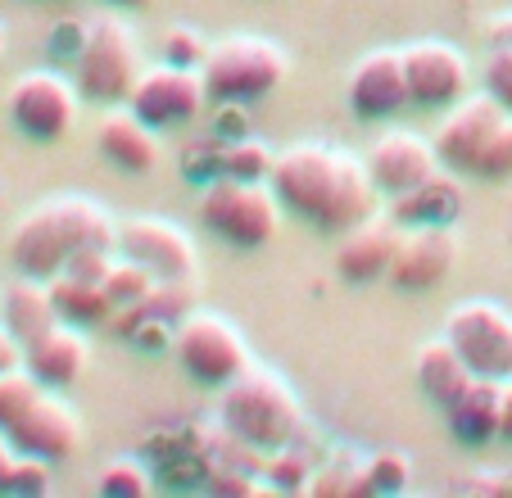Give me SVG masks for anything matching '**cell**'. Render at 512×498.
<instances>
[{
    "label": "cell",
    "instance_id": "obj_1",
    "mask_svg": "<svg viewBox=\"0 0 512 498\" xmlns=\"http://www.w3.org/2000/svg\"><path fill=\"white\" fill-rule=\"evenodd\" d=\"M272 191L281 195L295 218L313 222L322 231H349L363 218L377 213V182L368 173V159H354L349 150H336V145H290L272 159L268 173Z\"/></svg>",
    "mask_w": 512,
    "mask_h": 498
},
{
    "label": "cell",
    "instance_id": "obj_2",
    "mask_svg": "<svg viewBox=\"0 0 512 498\" xmlns=\"http://www.w3.org/2000/svg\"><path fill=\"white\" fill-rule=\"evenodd\" d=\"M78 249H118V227L87 195H59L37 204L10 236L14 268L41 281L59 277Z\"/></svg>",
    "mask_w": 512,
    "mask_h": 498
},
{
    "label": "cell",
    "instance_id": "obj_3",
    "mask_svg": "<svg viewBox=\"0 0 512 498\" xmlns=\"http://www.w3.org/2000/svg\"><path fill=\"white\" fill-rule=\"evenodd\" d=\"M218 422L245 449L272 453L281 444L300 440L304 431V408L286 381L268 367H245L236 381L223 385L218 399Z\"/></svg>",
    "mask_w": 512,
    "mask_h": 498
},
{
    "label": "cell",
    "instance_id": "obj_4",
    "mask_svg": "<svg viewBox=\"0 0 512 498\" xmlns=\"http://www.w3.org/2000/svg\"><path fill=\"white\" fill-rule=\"evenodd\" d=\"M200 73H204V87H209V100H218V105L223 100L250 105V100L272 96L286 82L290 59L268 37H227L209 50Z\"/></svg>",
    "mask_w": 512,
    "mask_h": 498
},
{
    "label": "cell",
    "instance_id": "obj_5",
    "mask_svg": "<svg viewBox=\"0 0 512 498\" xmlns=\"http://www.w3.org/2000/svg\"><path fill=\"white\" fill-rule=\"evenodd\" d=\"M281 195L272 191V182H241V177H218L213 186H204L200 195V218L209 231H218L223 240L241 249L268 245L281 231Z\"/></svg>",
    "mask_w": 512,
    "mask_h": 498
},
{
    "label": "cell",
    "instance_id": "obj_6",
    "mask_svg": "<svg viewBox=\"0 0 512 498\" xmlns=\"http://www.w3.org/2000/svg\"><path fill=\"white\" fill-rule=\"evenodd\" d=\"M78 91L82 100H96V105H118V100L132 96L141 68V50L136 37L123 19H91L87 23V41L78 50Z\"/></svg>",
    "mask_w": 512,
    "mask_h": 498
},
{
    "label": "cell",
    "instance_id": "obj_7",
    "mask_svg": "<svg viewBox=\"0 0 512 498\" xmlns=\"http://www.w3.org/2000/svg\"><path fill=\"white\" fill-rule=\"evenodd\" d=\"M173 354L191 381L213 385V390H223L227 381H236L250 367V349H245L236 322H227L223 313H204V308L186 313L173 326Z\"/></svg>",
    "mask_w": 512,
    "mask_h": 498
},
{
    "label": "cell",
    "instance_id": "obj_8",
    "mask_svg": "<svg viewBox=\"0 0 512 498\" xmlns=\"http://www.w3.org/2000/svg\"><path fill=\"white\" fill-rule=\"evenodd\" d=\"M445 336L467 358L476 376H494L508 381L512 376V313L494 299H467V304L449 308Z\"/></svg>",
    "mask_w": 512,
    "mask_h": 498
},
{
    "label": "cell",
    "instance_id": "obj_9",
    "mask_svg": "<svg viewBox=\"0 0 512 498\" xmlns=\"http://www.w3.org/2000/svg\"><path fill=\"white\" fill-rule=\"evenodd\" d=\"M78 100V82H68L50 68H37V73H23L10 87V118L32 141H59L78 123Z\"/></svg>",
    "mask_w": 512,
    "mask_h": 498
},
{
    "label": "cell",
    "instance_id": "obj_10",
    "mask_svg": "<svg viewBox=\"0 0 512 498\" xmlns=\"http://www.w3.org/2000/svg\"><path fill=\"white\" fill-rule=\"evenodd\" d=\"M458 268V231L454 222H422V227H404L390 259V286L422 295L435 290L449 272Z\"/></svg>",
    "mask_w": 512,
    "mask_h": 498
},
{
    "label": "cell",
    "instance_id": "obj_11",
    "mask_svg": "<svg viewBox=\"0 0 512 498\" xmlns=\"http://www.w3.org/2000/svg\"><path fill=\"white\" fill-rule=\"evenodd\" d=\"M503 118H508V109L490 91L463 96L458 105H449L445 123L435 127V154H440V163L454 168V173H481V159L490 150L494 132L503 127Z\"/></svg>",
    "mask_w": 512,
    "mask_h": 498
},
{
    "label": "cell",
    "instance_id": "obj_12",
    "mask_svg": "<svg viewBox=\"0 0 512 498\" xmlns=\"http://www.w3.org/2000/svg\"><path fill=\"white\" fill-rule=\"evenodd\" d=\"M204 100H209V87H204L200 68H182L164 59L159 68H145L136 77L127 109H136L150 127H177V123H191L204 109Z\"/></svg>",
    "mask_w": 512,
    "mask_h": 498
},
{
    "label": "cell",
    "instance_id": "obj_13",
    "mask_svg": "<svg viewBox=\"0 0 512 498\" xmlns=\"http://www.w3.org/2000/svg\"><path fill=\"white\" fill-rule=\"evenodd\" d=\"M404 73L413 105L445 109L467 96V59L449 41H413V46H404Z\"/></svg>",
    "mask_w": 512,
    "mask_h": 498
},
{
    "label": "cell",
    "instance_id": "obj_14",
    "mask_svg": "<svg viewBox=\"0 0 512 498\" xmlns=\"http://www.w3.org/2000/svg\"><path fill=\"white\" fill-rule=\"evenodd\" d=\"M440 168H445V163H440V154H435V141L408 132V127L377 136L372 150H368V173H372V182H377L381 195L413 191V186H422L426 177H435Z\"/></svg>",
    "mask_w": 512,
    "mask_h": 498
},
{
    "label": "cell",
    "instance_id": "obj_15",
    "mask_svg": "<svg viewBox=\"0 0 512 498\" xmlns=\"http://www.w3.org/2000/svg\"><path fill=\"white\" fill-rule=\"evenodd\" d=\"M10 440L19 444V453H32V458L46 462H64L82 449V417L73 403H64L59 394H41L28 412H23L14 426H5Z\"/></svg>",
    "mask_w": 512,
    "mask_h": 498
},
{
    "label": "cell",
    "instance_id": "obj_16",
    "mask_svg": "<svg viewBox=\"0 0 512 498\" xmlns=\"http://www.w3.org/2000/svg\"><path fill=\"white\" fill-rule=\"evenodd\" d=\"M408 96V73H404V50H368L349 73V109L358 118H395Z\"/></svg>",
    "mask_w": 512,
    "mask_h": 498
},
{
    "label": "cell",
    "instance_id": "obj_17",
    "mask_svg": "<svg viewBox=\"0 0 512 498\" xmlns=\"http://www.w3.org/2000/svg\"><path fill=\"white\" fill-rule=\"evenodd\" d=\"M118 249L127 259L145 263L150 272H159V281L168 277H195V245L182 227L164 218H132L118 227Z\"/></svg>",
    "mask_w": 512,
    "mask_h": 498
},
{
    "label": "cell",
    "instance_id": "obj_18",
    "mask_svg": "<svg viewBox=\"0 0 512 498\" xmlns=\"http://www.w3.org/2000/svg\"><path fill=\"white\" fill-rule=\"evenodd\" d=\"M399 222L395 218H363L358 227L340 231V249H336V268L345 281H377L390 277V259H395V245H399Z\"/></svg>",
    "mask_w": 512,
    "mask_h": 498
},
{
    "label": "cell",
    "instance_id": "obj_19",
    "mask_svg": "<svg viewBox=\"0 0 512 498\" xmlns=\"http://www.w3.org/2000/svg\"><path fill=\"white\" fill-rule=\"evenodd\" d=\"M87 363H91V345L78 331V322L50 326L46 336L32 340L28 358H23V367H28L46 390H64V385H73L82 372H87Z\"/></svg>",
    "mask_w": 512,
    "mask_h": 498
},
{
    "label": "cell",
    "instance_id": "obj_20",
    "mask_svg": "<svg viewBox=\"0 0 512 498\" xmlns=\"http://www.w3.org/2000/svg\"><path fill=\"white\" fill-rule=\"evenodd\" d=\"M159 127H150L136 109H123V114H109L105 123L96 127V145L118 173H132V177H145L155 173L159 163Z\"/></svg>",
    "mask_w": 512,
    "mask_h": 498
},
{
    "label": "cell",
    "instance_id": "obj_21",
    "mask_svg": "<svg viewBox=\"0 0 512 498\" xmlns=\"http://www.w3.org/2000/svg\"><path fill=\"white\" fill-rule=\"evenodd\" d=\"M463 213V182L454 177V168H440L435 177H426L422 186L404 195H390V218L399 227H422V222H458Z\"/></svg>",
    "mask_w": 512,
    "mask_h": 498
},
{
    "label": "cell",
    "instance_id": "obj_22",
    "mask_svg": "<svg viewBox=\"0 0 512 498\" xmlns=\"http://www.w3.org/2000/svg\"><path fill=\"white\" fill-rule=\"evenodd\" d=\"M499 390L503 381H494V376H472V385L454 403H445L449 431H454L458 444L476 449V444L499 440Z\"/></svg>",
    "mask_w": 512,
    "mask_h": 498
},
{
    "label": "cell",
    "instance_id": "obj_23",
    "mask_svg": "<svg viewBox=\"0 0 512 498\" xmlns=\"http://www.w3.org/2000/svg\"><path fill=\"white\" fill-rule=\"evenodd\" d=\"M0 313H5V326H10L23 345H32L37 336H46L50 326L64 322V317H59V304H55V290H50V281H41V277H28V281L5 290Z\"/></svg>",
    "mask_w": 512,
    "mask_h": 498
},
{
    "label": "cell",
    "instance_id": "obj_24",
    "mask_svg": "<svg viewBox=\"0 0 512 498\" xmlns=\"http://www.w3.org/2000/svg\"><path fill=\"white\" fill-rule=\"evenodd\" d=\"M472 367H467V358L454 349V340L440 336V340H426L422 349H417V385H422L426 399H435L440 408L445 403H454L458 394L472 385Z\"/></svg>",
    "mask_w": 512,
    "mask_h": 498
},
{
    "label": "cell",
    "instance_id": "obj_25",
    "mask_svg": "<svg viewBox=\"0 0 512 498\" xmlns=\"http://www.w3.org/2000/svg\"><path fill=\"white\" fill-rule=\"evenodd\" d=\"M50 290H55V304H59V317L64 322H105L114 313L105 295V281H78V277H50Z\"/></svg>",
    "mask_w": 512,
    "mask_h": 498
},
{
    "label": "cell",
    "instance_id": "obj_26",
    "mask_svg": "<svg viewBox=\"0 0 512 498\" xmlns=\"http://www.w3.org/2000/svg\"><path fill=\"white\" fill-rule=\"evenodd\" d=\"M155 286H159V272H150L145 263L127 259V254H123V263H114L109 277H105V295H109V304H114V313L118 308H145L150 295H155Z\"/></svg>",
    "mask_w": 512,
    "mask_h": 498
},
{
    "label": "cell",
    "instance_id": "obj_27",
    "mask_svg": "<svg viewBox=\"0 0 512 498\" xmlns=\"http://www.w3.org/2000/svg\"><path fill=\"white\" fill-rule=\"evenodd\" d=\"M313 453H304L300 444L290 440V444H281V449H272L268 453V462H263V476H268V485L272 489H309L313 485Z\"/></svg>",
    "mask_w": 512,
    "mask_h": 498
},
{
    "label": "cell",
    "instance_id": "obj_28",
    "mask_svg": "<svg viewBox=\"0 0 512 498\" xmlns=\"http://www.w3.org/2000/svg\"><path fill=\"white\" fill-rule=\"evenodd\" d=\"M272 159H277V154H272L263 141H254V136H236V141L223 150V177H241V182H268Z\"/></svg>",
    "mask_w": 512,
    "mask_h": 498
},
{
    "label": "cell",
    "instance_id": "obj_29",
    "mask_svg": "<svg viewBox=\"0 0 512 498\" xmlns=\"http://www.w3.org/2000/svg\"><path fill=\"white\" fill-rule=\"evenodd\" d=\"M46 394V385L28 372V367H14V372H0V431L14 426L32 403Z\"/></svg>",
    "mask_w": 512,
    "mask_h": 498
},
{
    "label": "cell",
    "instance_id": "obj_30",
    "mask_svg": "<svg viewBox=\"0 0 512 498\" xmlns=\"http://www.w3.org/2000/svg\"><path fill=\"white\" fill-rule=\"evenodd\" d=\"M413 480V458L399 449H381L363 462V489L368 494H395Z\"/></svg>",
    "mask_w": 512,
    "mask_h": 498
},
{
    "label": "cell",
    "instance_id": "obj_31",
    "mask_svg": "<svg viewBox=\"0 0 512 498\" xmlns=\"http://www.w3.org/2000/svg\"><path fill=\"white\" fill-rule=\"evenodd\" d=\"M96 485H100V494L141 498V494H150V471H145V462H136V458H118L100 471Z\"/></svg>",
    "mask_w": 512,
    "mask_h": 498
},
{
    "label": "cell",
    "instance_id": "obj_32",
    "mask_svg": "<svg viewBox=\"0 0 512 498\" xmlns=\"http://www.w3.org/2000/svg\"><path fill=\"white\" fill-rule=\"evenodd\" d=\"M209 37H204L200 28H182L177 23L173 32L164 37V59L168 64H182V68H204V59H209Z\"/></svg>",
    "mask_w": 512,
    "mask_h": 498
},
{
    "label": "cell",
    "instance_id": "obj_33",
    "mask_svg": "<svg viewBox=\"0 0 512 498\" xmlns=\"http://www.w3.org/2000/svg\"><path fill=\"white\" fill-rule=\"evenodd\" d=\"M485 91L512 114V46H494L485 59Z\"/></svg>",
    "mask_w": 512,
    "mask_h": 498
},
{
    "label": "cell",
    "instance_id": "obj_34",
    "mask_svg": "<svg viewBox=\"0 0 512 498\" xmlns=\"http://www.w3.org/2000/svg\"><path fill=\"white\" fill-rule=\"evenodd\" d=\"M508 173H512V114L503 118V127L494 132V141H490V150H485L481 173H476V177H490V182H499V177H508Z\"/></svg>",
    "mask_w": 512,
    "mask_h": 498
},
{
    "label": "cell",
    "instance_id": "obj_35",
    "mask_svg": "<svg viewBox=\"0 0 512 498\" xmlns=\"http://www.w3.org/2000/svg\"><path fill=\"white\" fill-rule=\"evenodd\" d=\"M46 489H50V462H46V458H32V453H23L19 467H14L10 494H46Z\"/></svg>",
    "mask_w": 512,
    "mask_h": 498
},
{
    "label": "cell",
    "instance_id": "obj_36",
    "mask_svg": "<svg viewBox=\"0 0 512 498\" xmlns=\"http://www.w3.org/2000/svg\"><path fill=\"white\" fill-rule=\"evenodd\" d=\"M23 358H28V345L14 336L10 326H0V372H14V367H23Z\"/></svg>",
    "mask_w": 512,
    "mask_h": 498
},
{
    "label": "cell",
    "instance_id": "obj_37",
    "mask_svg": "<svg viewBox=\"0 0 512 498\" xmlns=\"http://www.w3.org/2000/svg\"><path fill=\"white\" fill-rule=\"evenodd\" d=\"M19 444L10 440V431H0V494H10V480H14V467H19Z\"/></svg>",
    "mask_w": 512,
    "mask_h": 498
},
{
    "label": "cell",
    "instance_id": "obj_38",
    "mask_svg": "<svg viewBox=\"0 0 512 498\" xmlns=\"http://www.w3.org/2000/svg\"><path fill=\"white\" fill-rule=\"evenodd\" d=\"M499 440L512 444V376L503 381V390H499Z\"/></svg>",
    "mask_w": 512,
    "mask_h": 498
},
{
    "label": "cell",
    "instance_id": "obj_39",
    "mask_svg": "<svg viewBox=\"0 0 512 498\" xmlns=\"http://www.w3.org/2000/svg\"><path fill=\"white\" fill-rule=\"evenodd\" d=\"M490 46H512V10L490 23Z\"/></svg>",
    "mask_w": 512,
    "mask_h": 498
},
{
    "label": "cell",
    "instance_id": "obj_40",
    "mask_svg": "<svg viewBox=\"0 0 512 498\" xmlns=\"http://www.w3.org/2000/svg\"><path fill=\"white\" fill-rule=\"evenodd\" d=\"M213 489H254V485H250V480H236L232 476V480H213Z\"/></svg>",
    "mask_w": 512,
    "mask_h": 498
},
{
    "label": "cell",
    "instance_id": "obj_41",
    "mask_svg": "<svg viewBox=\"0 0 512 498\" xmlns=\"http://www.w3.org/2000/svg\"><path fill=\"white\" fill-rule=\"evenodd\" d=\"M114 5H150V0H114Z\"/></svg>",
    "mask_w": 512,
    "mask_h": 498
},
{
    "label": "cell",
    "instance_id": "obj_42",
    "mask_svg": "<svg viewBox=\"0 0 512 498\" xmlns=\"http://www.w3.org/2000/svg\"><path fill=\"white\" fill-rule=\"evenodd\" d=\"M0 55H5V23H0Z\"/></svg>",
    "mask_w": 512,
    "mask_h": 498
}]
</instances>
